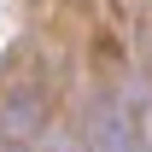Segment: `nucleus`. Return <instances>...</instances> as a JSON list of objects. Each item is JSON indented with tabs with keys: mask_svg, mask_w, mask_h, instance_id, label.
Segmentation results:
<instances>
[{
	"mask_svg": "<svg viewBox=\"0 0 152 152\" xmlns=\"http://www.w3.org/2000/svg\"><path fill=\"white\" fill-rule=\"evenodd\" d=\"M0 129L6 134H35L41 129V111H35V94H12L0 105Z\"/></svg>",
	"mask_w": 152,
	"mask_h": 152,
	"instance_id": "obj_1",
	"label": "nucleus"
},
{
	"mask_svg": "<svg viewBox=\"0 0 152 152\" xmlns=\"http://www.w3.org/2000/svg\"><path fill=\"white\" fill-rule=\"evenodd\" d=\"M41 152H70V140H47V146H41Z\"/></svg>",
	"mask_w": 152,
	"mask_h": 152,
	"instance_id": "obj_2",
	"label": "nucleus"
},
{
	"mask_svg": "<svg viewBox=\"0 0 152 152\" xmlns=\"http://www.w3.org/2000/svg\"><path fill=\"white\" fill-rule=\"evenodd\" d=\"M12 152H18V146H12Z\"/></svg>",
	"mask_w": 152,
	"mask_h": 152,
	"instance_id": "obj_3",
	"label": "nucleus"
}]
</instances>
